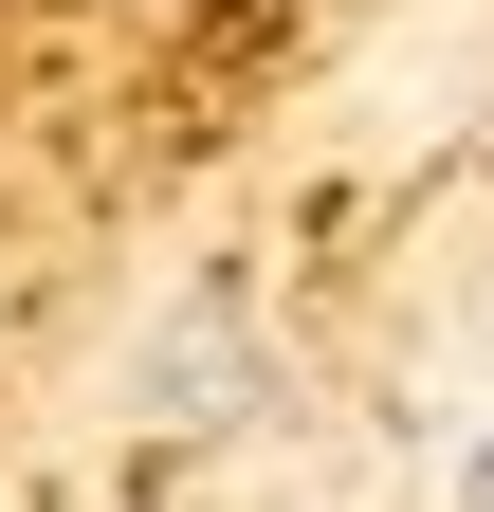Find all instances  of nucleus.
I'll list each match as a JSON object with an SVG mask.
<instances>
[{"instance_id":"f257e3e1","label":"nucleus","mask_w":494,"mask_h":512,"mask_svg":"<svg viewBox=\"0 0 494 512\" xmlns=\"http://www.w3.org/2000/svg\"><path fill=\"white\" fill-rule=\"evenodd\" d=\"M440 512H494V439H476V458H458V476H440Z\"/></svg>"}]
</instances>
